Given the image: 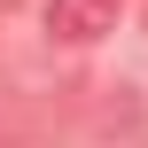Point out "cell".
<instances>
[{
	"instance_id": "obj_1",
	"label": "cell",
	"mask_w": 148,
	"mask_h": 148,
	"mask_svg": "<svg viewBox=\"0 0 148 148\" xmlns=\"http://www.w3.org/2000/svg\"><path fill=\"white\" fill-rule=\"evenodd\" d=\"M109 23H117V0H47V31H55V39H70V47L101 39Z\"/></svg>"
}]
</instances>
